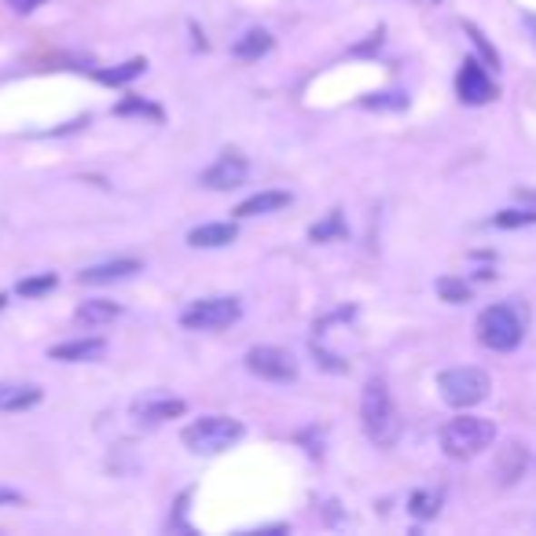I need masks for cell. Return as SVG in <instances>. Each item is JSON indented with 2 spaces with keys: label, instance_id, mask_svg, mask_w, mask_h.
I'll use <instances>...</instances> for the list:
<instances>
[{
  "label": "cell",
  "instance_id": "9",
  "mask_svg": "<svg viewBox=\"0 0 536 536\" xmlns=\"http://www.w3.org/2000/svg\"><path fill=\"white\" fill-rule=\"evenodd\" d=\"M246 173H250V162L239 154V151H224L199 181H203V188H210V192H232V188H239L243 181H246Z\"/></svg>",
  "mask_w": 536,
  "mask_h": 536
},
{
  "label": "cell",
  "instance_id": "1",
  "mask_svg": "<svg viewBox=\"0 0 536 536\" xmlns=\"http://www.w3.org/2000/svg\"><path fill=\"white\" fill-rule=\"evenodd\" d=\"M361 422L364 433L379 444V449H393L401 437V419H397V404L390 397V386L382 379H372L361 393Z\"/></svg>",
  "mask_w": 536,
  "mask_h": 536
},
{
  "label": "cell",
  "instance_id": "17",
  "mask_svg": "<svg viewBox=\"0 0 536 536\" xmlns=\"http://www.w3.org/2000/svg\"><path fill=\"white\" fill-rule=\"evenodd\" d=\"M268 52H273V34H268V30H246L235 45H232V55L235 59H261V55H268Z\"/></svg>",
  "mask_w": 536,
  "mask_h": 536
},
{
  "label": "cell",
  "instance_id": "18",
  "mask_svg": "<svg viewBox=\"0 0 536 536\" xmlns=\"http://www.w3.org/2000/svg\"><path fill=\"white\" fill-rule=\"evenodd\" d=\"M41 401V386H5L0 390V408L5 412H23Z\"/></svg>",
  "mask_w": 536,
  "mask_h": 536
},
{
  "label": "cell",
  "instance_id": "5",
  "mask_svg": "<svg viewBox=\"0 0 536 536\" xmlns=\"http://www.w3.org/2000/svg\"><path fill=\"white\" fill-rule=\"evenodd\" d=\"M437 390H441V401L449 408H474L489 397L492 379L481 368H449V372L437 375Z\"/></svg>",
  "mask_w": 536,
  "mask_h": 536
},
{
  "label": "cell",
  "instance_id": "8",
  "mask_svg": "<svg viewBox=\"0 0 536 536\" xmlns=\"http://www.w3.org/2000/svg\"><path fill=\"white\" fill-rule=\"evenodd\" d=\"M456 96L467 104V107H481V104H492L496 100V81L489 77V66H481L478 59H467L456 74Z\"/></svg>",
  "mask_w": 536,
  "mask_h": 536
},
{
  "label": "cell",
  "instance_id": "22",
  "mask_svg": "<svg viewBox=\"0 0 536 536\" xmlns=\"http://www.w3.org/2000/svg\"><path fill=\"white\" fill-rule=\"evenodd\" d=\"M437 294H441V302H452V305H463V302H471V283L467 280H456V276H441L437 280Z\"/></svg>",
  "mask_w": 536,
  "mask_h": 536
},
{
  "label": "cell",
  "instance_id": "26",
  "mask_svg": "<svg viewBox=\"0 0 536 536\" xmlns=\"http://www.w3.org/2000/svg\"><path fill=\"white\" fill-rule=\"evenodd\" d=\"M463 30L471 34V41H474V48L481 52V59H485V66H489V70H496V66H500V55H496V48H492V45L485 41V34H481V30H478L474 23H463Z\"/></svg>",
  "mask_w": 536,
  "mask_h": 536
},
{
  "label": "cell",
  "instance_id": "12",
  "mask_svg": "<svg viewBox=\"0 0 536 536\" xmlns=\"http://www.w3.org/2000/svg\"><path fill=\"white\" fill-rule=\"evenodd\" d=\"M525 467H529V452H525V444L521 441H507L503 449L496 452V463H492V478L507 489V485H514L521 474H525Z\"/></svg>",
  "mask_w": 536,
  "mask_h": 536
},
{
  "label": "cell",
  "instance_id": "16",
  "mask_svg": "<svg viewBox=\"0 0 536 536\" xmlns=\"http://www.w3.org/2000/svg\"><path fill=\"white\" fill-rule=\"evenodd\" d=\"M74 316L81 323H88V327H104V323H111V320L122 316V305L118 302H107V298H93V302H81Z\"/></svg>",
  "mask_w": 536,
  "mask_h": 536
},
{
  "label": "cell",
  "instance_id": "24",
  "mask_svg": "<svg viewBox=\"0 0 536 536\" xmlns=\"http://www.w3.org/2000/svg\"><path fill=\"white\" fill-rule=\"evenodd\" d=\"M361 104L372 107V111H404L408 107V96L404 93H375V96H364Z\"/></svg>",
  "mask_w": 536,
  "mask_h": 536
},
{
  "label": "cell",
  "instance_id": "2",
  "mask_svg": "<svg viewBox=\"0 0 536 536\" xmlns=\"http://www.w3.org/2000/svg\"><path fill=\"white\" fill-rule=\"evenodd\" d=\"M496 441V422L481 415H460L441 430V449L449 460H474Z\"/></svg>",
  "mask_w": 536,
  "mask_h": 536
},
{
  "label": "cell",
  "instance_id": "25",
  "mask_svg": "<svg viewBox=\"0 0 536 536\" xmlns=\"http://www.w3.org/2000/svg\"><path fill=\"white\" fill-rule=\"evenodd\" d=\"M55 287H59L55 273H45V276L23 280V283H19V294H23V298H41V294H48V291H55Z\"/></svg>",
  "mask_w": 536,
  "mask_h": 536
},
{
  "label": "cell",
  "instance_id": "27",
  "mask_svg": "<svg viewBox=\"0 0 536 536\" xmlns=\"http://www.w3.org/2000/svg\"><path fill=\"white\" fill-rule=\"evenodd\" d=\"M114 114H144V118L162 122V111H158L154 104H147V100H125V104H118V107H114Z\"/></svg>",
  "mask_w": 536,
  "mask_h": 536
},
{
  "label": "cell",
  "instance_id": "19",
  "mask_svg": "<svg viewBox=\"0 0 536 536\" xmlns=\"http://www.w3.org/2000/svg\"><path fill=\"white\" fill-rule=\"evenodd\" d=\"M345 235H349V228H345L342 210H331L320 224L309 228V239H313V243H338V239H345Z\"/></svg>",
  "mask_w": 536,
  "mask_h": 536
},
{
  "label": "cell",
  "instance_id": "31",
  "mask_svg": "<svg viewBox=\"0 0 536 536\" xmlns=\"http://www.w3.org/2000/svg\"><path fill=\"white\" fill-rule=\"evenodd\" d=\"M0 390H5V386H0Z\"/></svg>",
  "mask_w": 536,
  "mask_h": 536
},
{
  "label": "cell",
  "instance_id": "3",
  "mask_svg": "<svg viewBox=\"0 0 536 536\" xmlns=\"http://www.w3.org/2000/svg\"><path fill=\"white\" fill-rule=\"evenodd\" d=\"M239 437H243V422L228 419V415H203V419L188 422L184 433H181L184 449L195 452V456H221Z\"/></svg>",
  "mask_w": 536,
  "mask_h": 536
},
{
  "label": "cell",
  "instance_id": "23",
  "mask_svg": "<svg viewBox=\"0 0 536 536\" xmlns=\"http://www.w3.org/2000/svg\"><path fill=\"white\" fill-rule=\"evenodd\" d=\"M496 228H525V224H536V206H525V210H503L492 217Z\"/></svg>",
  "mask_w": 536,
  "mask_h": 536
},
{
  "label": "cell",
  "instance_id": "29",
  "mask_svg": "<svg viewBox=\"0 0 536 536\" xmlns=\"http://www.w3.org/2000/svg\"><path fill=\"white\" fill-rule=\"evenodd\" d=\"M0 503H8V507H19V503H23V496H19L15 489H0Z\"/></svg>",
  "mask_w": 536,
  "mask_h": 536
},
{
  "label": "cell",
  "instance_id": "6",
  "mask_svg": "<svg viewBox=\"0 0 536 536\" xmlns=\"http://www.w3.org/2000/svg\"><path fill=\"white\" fill-rule=\"evenodd\" d=\"M239 316H243V302L221 294V298L192 302V305L181 313V323H184L188 331H221V327H232Z\"/></svg>",
  "mask_w": 536,
  "mask_h": 536
},
{
  "label": "cell",
  "instance_id": "7",
  "mask_svg": "<svg viewBox=\"0 0 536 536\" xmlns=\"http://www.w3.org/2000/svg\"><path fill=\"white\" fill-rule=\"evenodd\" d=\"M243 364H246L250 375H257L264 382H294L298 379V361L287 349H280V345H253V349H246Z\"/></svg>",
  "mask_w": 536,
  "mask_h": 536
},
{
  "label": "cell",
  "instance_id": "30",
  "mask_svg": "<svg viewBox=\"0 0 536 536\" xmlns=\"http://www.w3.org/2000/svg\"><path fill=\"white\" fill-rule=\"evenodd\" d=\"M0 309H5V294H0Z\"/></svg>",
  "mask_w": 536,
  "mask_h": 536
},
{
  "label": "cell",
  "instance_id": "15",
  "mask_svg": "<svg viewBox=\"0 0 536 536\" xmlns=\"http://www.w3.org/2000/svg\"><path fill=\"white\" fill-rule=\"evenodd\" d=\"M287 206H291L287 192H257L235 206V217H264V213H280Z\"/></svg>",
  "mask_w": 536,
  "mask_h": 536
},
{
  "label": "cell",
  "instance_id": "28",
  "mask_svg": "<svg viewBox=\"0 0 536 536\" xmlns=\"http://www.w3.org/2000/svg\"><path fill=\"white\" fill-rule=\"evenodd\" d=\"M5 5H8L15 15H30V12H37V8L45 5V0H5Z\"/></svg>",
  "mask_w": 536,
  "mask_h": 536
},
{
  "label": "cell",
  "instance_id": "4",
  "mask_svg": "<svg viewBox=\"0 0 536 536\" xmlns=\"http://www.w3.org/2000/svg\"><path fill=\"white\" fill-rule=\"evenodd\" d=\"M521 334H525V320L514 305H489L481 316H478V342L492 352H511L521 345Z\"/></svg>",
  "mask_w": 536,
  "mask_h": 536
},
{
  "label": "cell",
  "instance_id": "21",
  "mask_svg": "<svg viewBox=\"0 0 536 536\" xmlns=\"http://www.w3.org/2000/svg\"><path fill=\"white\" fill-rule=\"evenodd\" d=\"M408 511L415 514V518H433L437 511H441V492L437 489H419V492H412V500H408Z\"/></svg>",
  "mask_w": 536,
  "mask_h": 536
},
{
  "label": "cell",
  "instance_id": "20",
  "mask_svg": "<svg viewBox=\"0 0 536 536\" xmlns=\"http://www.w3.org/2000/svg\"><path fill=\"white\" fill-rule=\"evenodd\" d=\"M147 70V59H129V63H122V66H104V70H96V81H104V84H129L133 77H140Z\"/></svg>",
  "mask_w": 536,
  "mask_h": 536
},
{
  "label": "cell",
  "instance_id": "10",
  "mask_svg": "<svg viewBox=\"0 0 536 536\" xmlns=\"http://www.w3.org/2000/svg\"><path fill=\"white\" fill-rule=\"evenodd\" d=\"M140 261L133 257H114V261H104V264H88L77 273V283H88V287H104V283H122V280H133L140 273Z\"/></svg>",
  "mask_w": 536,
  "mask_h": 536
},
{
  "label": "cell",
  "instance_id": "13",
  "mask_svg": "<svg viewBox=\"0 0 536 536\" xmlns=\"http://www.w3.org/2000/svg\"><path fill=\"white\" fill-rule=\"evenodd\" d=\"M104 352H107V342L104 338H74V342H63V345H52L48 349L52 361H63V364L104 361Z\"/></svg>",
  "mask_w": 536,
  "mask_h": 536
},
{
  "label": "cell",
  "instance_id": "11",
  "mask_svg": "<svg viewBox=\"0 0 536 536\" xmlns=\"http://www.w3.org/2000/svg\"><path fill=\"white\" fill-rule=\"evenodd\" d=\"M184 415V401L181 397H162V393H151V397H140L133 404V419L140 426H158V422H169V419H181Z\"/></svg>",
  "mask_w": 536,
  "mask_h": 536
},
{
  "label": "cell",
  "instance_id": "14",
  "mask_svg": "<svg viewBox=\"0 0 536 536\" xmlns=\"http://www.w3.org/2000/svg\"><path fill=\"white\" fill-rule=\"evenodd\" d=\"M235 239H239V228L232 221H210L188 232V243L195 250H221V246H232Z\"/></svg>",
  "mask_w": 536,
  "mask_h": 536
}]
</instances>
